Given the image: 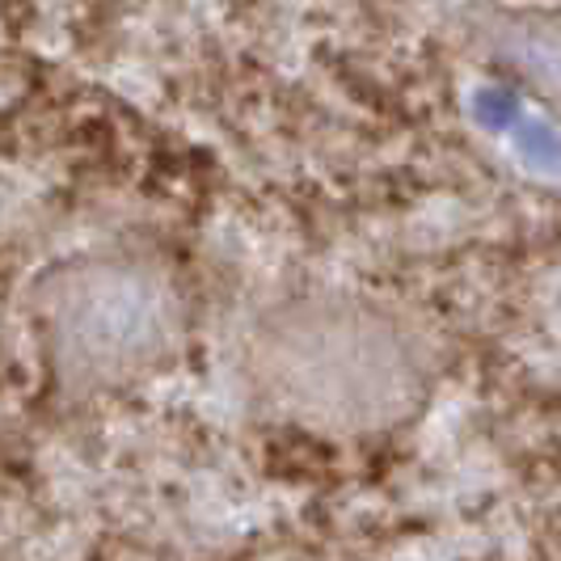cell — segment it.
<instances>
[{
	"mask_svg": "<svg viewBox=\"0 0 561 561\" xmlns=\"http://www.w3.org/2000/svg\"><path fill=\"white\" fill-rule=\"evenodd\" d=\"M250 393L271 419L321 435H380L414 419L426 359L401 312L359 296H300L250 334Z\"/></svg>",
	"mask_w": 561,
	"mask_h": 561,
	"instance_id": "obj_1",
	"label": "cell"
},
{
	"mask_svg": "<svg viewBox=\"0 0 561 561\" xmlns=\"http://www.w3.org/2000/svg\"><path fill=\"white\" fill-rule=\"evenodd\" d=\"M30 321L68 393H123L173 364L186 337V296L157 257L89 250L34 279Z\"/></svg>",
	"mask_w": 561,
	"mask_h": 561,
	"instance_id": "obj_2",
	"label": "cell"
}]
</instances>
